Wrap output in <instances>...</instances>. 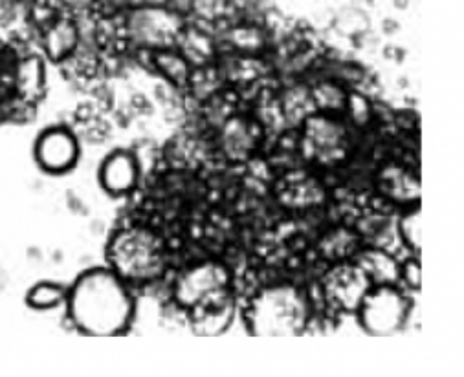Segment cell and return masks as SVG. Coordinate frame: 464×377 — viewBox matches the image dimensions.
I'll return each instance as SVG.
<instances>
[{
  "label": "cell",
  "instance_id": "10",
  "mask_svg": "<svg viewBox=\"0 0 464 377\" xmlns=\"http://www.w3.org/2000/svg\"><path fill=\"white\" fill-rule=\"evenodd\" d=\"M35 156L41 167L48 173H66L75 165L77 156H80V145H77L75 136L66 128H52L39 137Z\"/></svg>",
  "mask_w": 464,
  "mask_h": 377
},
{
  "label": "cell",
  "instance_id": "14",
  "mask_svg": "<svg viewBox=\"0 0 464 377\" xmlns=\"http://www.w3.org/2000/svg\"><path fill=\"white\" fill-rule=\"evenodd\" d=\"M382 187L383 193L395 198V200H417L419 198V182L413 178V174L406 173L404 169H385L382 174Z\"/></svg>",
  "mask_w": 464,
  "mask_h": 377
},
{
  "label": "cell",
  "instance_id": "20",
  "mask_svg": "<svg viewBox=\"0 0 464 377\" xmlns=\"http://www.w3.org/2000/svg\"><path fill=\"white\" fill-rule=\"evenodd\" d=\"M338 28L345 35H360L369 28V19L360 10H345L338 17Z\"/></svg>",
  "mask_w": 464,
  "mask_h": 377
},
{
  "label": "cell",
  "instance_id": "22",
  "mask_svg": "<svg viewBox=\"0 0 464 377\" xmlns=\"http://www.w3.org/2000/svg\"><path fill=\"white\" fill-rule=\"evenodd\" d=\"M166 6L184 15L188 12H193V0H166Z\"/></svg>",
  "mask_w": 464,
  "mask_h": 377
},
{
  "label": "cell",
  "instance_id": "1",
  "mask_svg": "<svg viewBox=\"0 0 464 377\" xmlns=\"http://www.w3.org/2000/svg\"><path fill=\"white\" fill-rule=\"evenodd\" d=\"M68 312L87 335L114 337L129 330L134 317V300L112 269L96 268L77 278L68 297Z\"/></svg>",
  "mask_w": 464,
  "mask_h": 377
},
{
  "label": "cell",
  "instance_id": "23",
  "mask_svg": "<svg viewBox=\"0 0 464 377\" xmlns=\"http://www.w3.org/2000/svg\"><path fill=\"white\" fill-rule=\"evenodd\" d=\"M107 3L120 6V8H136L141 5H149V3H157V0H107Z\"/></svg>",
  "mask_w": 464,
  "mask_h": 377
},
{
  "label": "cell",
  "instance_id": "6",
  "mask_svg": "<svg viewBox=\"0 0 464 377\" xmlns=\"http://www.w3.org/2000/svg\"><path fill=\"white\" fill-rule=\"evenodd\" d=\"M371 287V278L356 262L338 264L322 278V293L327 306L343 314H356Z\"/></svg>",
  "mask_w": 464,
  "mask_h": 377
},
{
  "label": "cell",
  "instance_id": "13",
  "mask_svg": "<svg viewBox=\"0 0 464 377\" xmlns=\"http://www.w3.org/2000/svg\"><path fill=\"white\" fill-rule=\"evenodd\" d=\"M180 46V55L189 62V66H206L213 59V42L198 28H186L180 32L177 41Z\"/></svg>",
  "mask_w": 464,
  "mask_h": 377
},
{
  "label": "cell",
  "instance_id": "19",
  "mask_svg": "<svg viewBox=\"0 0 464 377\" xmlns=\"http://www.w3.org/2000/svg\"><path fill=\"white\" fill-rule=\"evenodd\" d=\"M75 42V30L68 23H57L48 35V48L53 57L64 55Z\"/></svg>",
  "mask_w": 464,
  "mask_h": 377
},
{
  "label": "cell",
  "instance_id": "11",
  "mask_svg": "<svg viewBox=\"0 0 464 377\" xmlns=\"http://www.w3.org/2000/svg\"><path fill=\"white\" fill-rule=\"evenodd\" d=\"M140 178V165L132 153L116 150L102 165L100 180L103 189L112 196L129 194Z\"/></svg>",
  "mask_w": 464,
  "mask_h": 377
},
{
  "label": "cell",
  "instance_id": "8",
  "mask_svg": "<svg viewBox=\"0 0 464 377\" xmlns=\"http://www.w3.org/2000/svg\"><path fill=\"white\" fill-rule=\"evenodd\" d=\"M236 312V297L226 287L188 310L191 332L198 337H218L234 325Z\"/></svg>",
  "mask_w": 464,
  "mask_h": 377
},
{
  "label": "cell",
  "instance_id": "3",
  "mask_svg": "<svg viewBox=\"0 0 464 377\" xmlns=\"http://www.w3.org/2000/svg\"><path fill=\"white\" fill-rule=\"evenodd\" d=\"M109 262L127 284L159 280L166 271V244L147 228H127L112 239Z\"/></svg>",
  "mask_w": 464,
  "mask_h": 377
},
{
  "label": "cell",
  "instance_id": "17",
  "mask_svg": "<svg viewBox=\"0 0 464 377\" xmlns=\"http://www.w3.org/2000/svg\"><path fill=\"white\" fill-rule=\"evenodd\" d=\"M64 297L66 291L63 286H57L53 282H43L30 291L28 303L37 310H52L63 303Z\"/></svg>",
  "mask_w": 464,
  "mask_h": 377
},
{
  "label": "cell",
  "instance_id": "2",
  "mask_svg": "<svg viewBox=\"0 0 464 377\" xmlns=\"http://www.w3.org/2000/svg\"><path fill=\"white\" fill-rule=\"evenodd\" d=\"M245 319L256 337H295L308 326L311 305L295 286H272L252 298Z\"/></svg>",
  "mask_w": 464,
  "mask_h": 377
},
{
  "label": "cell",
  "instance_id": "12",
  "mask_svg": "<svg viewBox=\"0 0 464 377\" xmlns=\"http://www.w3.org/2000/svg\"><path fill=\"white\" fill-rule=\"evenodd\" d=\"M354 262L367 273L372 286L397 284L401 278V264L383 250H363Z\"/></svg>",
  "mask_w": 464,
  "mask_h": 377
},
{
  "label": "cell",
  "instance_id": "15",
  "mask_svg": "<svg viewBox=\"0 0 464 377\" xmlns=\"http://www.w3.org/2000/svg\"><path fill=\"white\" fill-rule=\"evenodd\" d=\"M157 64L168 80L177 85H184L189 80V62L180 55V52H173L171 48L162 50L157 55Z\"/></svg>",
  "mask_w": 464,
  "mask_h": 377
},
{
  "label": "cell",
  "instance_id": "21",
  "mask_svg": "<svg viewBox=\"0 0 464 377\" xmlns=\"http://www.w3.org/2000/svg\"><path fill=\"white\" fill-rule=\"evenodd\" d=\"M401 278L411 287L419 289L420 287V278H422V269L420 262L417 259H410L401 266Z\"/></svg>",
  "mask_w": 464,
  "mask_h": 377
},
{
  "label": "cell",
  "instance_id": "18",
  "mask_svg": "<svg viewBox=\"0 0 464 377\" xmlns=\"http://www.w3.org/2000/svg\"><path fill=\"white\" fill-rule=\"evenodd\" d=\"M236 128H237V134H239V136H236V132L231 130L229 125L226 127V150H227V153H229L231 156H234V158L241 160V158H245V156L250 153L252 136L248 134L246 125H245L243 121H237V119H236Z\"/></svg>",
  "mask_w": 464,
  "mask_h": 377
},
{
  "label": "cell",
  "instance_id": "7",
  "mask_svg": "<svg viewBox=\"0 0 464 377\" xmlns=\"http://www.w3.org/2000/svg\"><path fill=\"white\" fill-rule=\"evenodd\" d=\"M229 271L220 262H202L189 268L177 278L175 300L182 310H189L200 300L229 287Z\"/></svg>",
  "mask_w": 464,
  "mask_h": 377
},
{
  "label": "cell",
  "instance_id": "9",
  "mask_svg": "<svg viewBox=\"0 0 464 377\" xmlns=\"http://www.w3.org/2000/svg\"><path fill=\"white\" fill-rule=\"evenodd\" d=\"M345 130L331 118H308L304 128V145L311 158L329 165L342 158L345 150Z\"/></svg>",
  "mask_w": 464,
  "mask_h": 377
},
{
  "label": "cell",
  "instance_id": "5",
  "mask_svg": "<svg viewBox=\"0 0 464 377\" xmlns=\"http://www.w3.org/2000/svg\"><path fill=\"white\" fill-rule=\"evenodd\" d=\"M184 30L182 15L166 5L149 3L130 8L127 15V33L141 48L168 50L177 46Z\"/></svg>",
  "mask_w": 464,
  "mask_h": 377
},
{
  "label": "cell",
  "instance_id": "16",
  "mask_svg": "<svg viewBox=\"0 0 464 377\" xmlns=\"http://www.w3.org/2000/svg\"><path fill=\"white\" fill-rule=\"evenodd\" d=\"M399 235L401 240L411 251H420V237H422V211L420 207L410 209L399 220Z\"/></svg>",
  "mask_w": 464,
  "mask_h": 377
},
{
  "label": "cell",
  "instance_id": "4",
  "mask_svg": "<svg viewBox=\"0 0 464 377\" xmlns=\"http://www.w3.org/2000/svg\"><path fill=\"white\" fill-rule=\"evenodd\" d=\"M356 314L362 328L369 335L392 337L408 325L411 300L397 284H378L363 297Z\"/></svg>",
  "mask_w": 464,
  "mask_h": 377
}]
</instances>
